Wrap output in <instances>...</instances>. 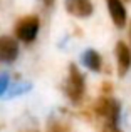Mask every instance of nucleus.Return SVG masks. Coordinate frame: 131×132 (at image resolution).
Masks as SVG:
<instances>
[{"mask_svg": "<svg viewBox=\"0 0 131 132\" xmlns=\"http://www.w3.org/2000/svg\"><path fill=\"white\" fill-rule=\"evenodd\" d=\"M66 7L76 17H89L92 13L91 0H66Z\"/></svg>", "mask_w": 131, "mask_h": 132, "instance_id": "nucleus-7", "label": "nucleus"}, {"mask_svg": "<svg viewBox=\"0 0 131 132\" xmlns=\"http://www.w3.org/2000/svg\"><path fill=\"white\" fill-rule=\"evenodd\" d=\"M96 112L103 120H109V122H119V114H121V105L118 100L111 99V97H99L96 100L94 105Z\"/></svg>", "mask_w": 131, "mask_h": 132, "instance_id": "nucleus-2", "label": "nucleus"}, {"mask_svg": "<svg viewBox=\"0 0 131 132\" xmlns=\"http://www.w3.org/2000/svg\"><path fill=\"white\" fill-rule=\"evenodd\" d=\"M30 87H32V84H29V82H17V84L9 85L5 95L9 97V99H13V97H17V95H22V94L29 92Z\"/></svg>", "mask_w": 131, "mask_h": 132, "instance_id": "nucleus-9", "label": "nucleus"}, {"mask_svg": "<svg viewBox=\"0 0 131 132\" xmlns=\"http://www.w3.org/2000/svg\"><path fill=\"white\" fill-rule=\"evenodd\" d=\"M42 2H44V3H46V5H47V7H49V5H52V2H54V0H42Z\"/></svg>", "mask_w": 131, "mask_h": 132, "instance_id": "nucleus-13", "label": "nucleus"}, {"mask_svg": "<svg viewBox=\"0 0 131 132\" xmlns=\"http://www.w3.org/2000/svg\"><path fill=\"white\" fill-rule=\"evenodd\" d=\"M116 64H118L119 77H125L131 67V50L125 42L116 44Z\"/></svg>", "mask_w": 131, "mask_h": 132, "instance_id": "nucleus-5", "label": "nucleus"}, {"mask_svg": "<svg viewBox=\"0 0 131 132\" xmlns=\"http://www.w3.org/2000/svg\"><path fill=\"white\" fill-rule=\"evenodd\" d=\"M19 57V44L15 39L9 35L0 37V62L2 64H10Z\"/></svg>", "mask_w": 131, "mask_h": 132, "instance_id": "nucleus-4", "label": "nucleus"}, {"mask_svg": "<svg viewBox=\"0 0 131 132\" xmlns=\"http://www.w3.org/2000/svg\"><path fill=\"white\" fill-rule=\"evenodd\" d=\"M81 60H82V64H84L89 70H92V72H99L101 70L103 59H101V55H99L96 50H92V48H88V50L82 54Z\"/></svg>", "mask_w": 131, "mask_h": 132, "instance_id": "nucleus-8", "label": "nucleus"}, {"mask_svg": "<svg viewBox=\"0 0 131 132\" xmlns=\"http://www.w3.org/2000/svg\"><path fill=\"white\" fill-rule=\"evenodd\" d=\"M9 85H10V77H9V74H0V97L3 95V94L7 92V89H9Z\"/></svg>", "mask_w": 131, "mask_h": 132, "instance_id": "nucleus-11", "label": "nucleus"}, {"mask_svg": "<svg viewBox=\"0 0 131 132\" xmlns=\"http://www.w3.org/2000/svg\"><path fill=\"white\" fill-rule=\"evenodd\" d=\"M103 132H121V129H119V122H109V120H104V124H103Z\"/></svg>", "mask_w": 131, "mask_h": 132, "instance_id": "nucleus-12", "label": "nucleus"}, {"mask_svg": "<svg viewBox=\"0 0 131 132\" xmlns=\"http://www.w3.org/2000/svg\"><path fill=\"white\" fill-rule=\"evenodd\" d=\"M47 132H69V126L59 117H50L47 122Z\"/></svg>", "mask_w": 131, "mask_h": 132, "instance_id": "nucleus-10", "label": "nucleus"}, {"mask_svg": "<svg viewBox=\"0 0 131 132\" xmlns=\"http://www.w3.org/2000/svg\"><path fill=\"white\" fill-rule=\"evenodd\" d=\"M84 92H86V80H84V75L81 74L77 67L74 64L69 65V74H67V79L64 82V94L67 95V99L71 102L77 104L79 100L84 97Z\"/></svg>", "mask_w": 131, "mask_h": 132, "instance_id": "nucleus-1", "label": "nucleus"}, {"mask_svg": "<svg viewBox=\"0 0 131 132\" xmlns=\"http://www.w3.org/2000/svg\"><path fill=\"white\" fill-rule=\"evenodd\" d=\"M15 34L19 40L25 44H30L35 40L37 34H39V19L37 17H25L22 19L15 27Z\"/></svg>", "mask_w": 131, "mask_h": 132, "instance_id": "nucleus-3", "label": "nucleus"}, {"mask_svg": "<svg viewBox=\"0 0 131 132\" xmlns=\"http://www.w3.org/2000/svg\"><path fill=\"white\" fill-rule=\"evenodd\" d=\"M108 2V9L111 13V19L116 27H125L126 23V9L123 5L121 0H106Z\"/></svg>", "mask_w": 131, "mask_h": 132, "instance_id": "nucleus-6", "label": "nucleus"}]
</instances>
